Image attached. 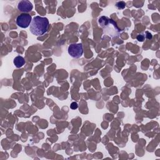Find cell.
<instances>
[{
	"label": "cell",
	"instance_id": "obj_5",
	"mask_svg": "<svg viewBox=\"0 0 160 160\" xmlns=\"http://www.w3.org/2000/svg\"><path fill=\"white\" fill-rule=\"evenodd\" d=\"M13 63L17 68H21L25 64V60L23 57L18 56L14 58Z\"/></svg>",
	"mask_w": 160,
	"mask_h": 160
},
{
	"label": "cell",
	"instance_id": "obj_8",
	"mask_svg": "<svg viewBox=\"0 0 160 160\" xmlns=\"http://www.w3.org/2000/svg\"><path fill=\"white\" fill-rule=\"evenodd\" d=\"M137 39H138V40L139 41H144V36H143V35H138V37H137Z\"/></svg>",
	"mask_w": 160,
	"mask_h": 160
},
{
	"label": "cell",
	"instance_id": "obj_4",
	"mask_svg": "<svg viewBox=\"0 0 160 160\" xmlns=\"http://www.w3.org/2000/svg\"><path fill=\"white\" fill-rule=\"evenodd\" d=\"M32 3L27 0H23V1H19L18 5V10L21 12L28 13L32 11L33 9Z\"/></svg>",
	"mask_w": 160,
	"mask_h": 160
},
{
	"label": "cell",
	"instance_id": "obj_2",
	"mask_svg": "<svg viewBox=\"0 0 160 160\" xmlns=\"http://www.w3.org/2000/svg\"><path fill=\"white\" fill-rule=\"evenodd\" d=\"M68 53L69 55L75 58H79L83 53V45L82 44H71L69 46L68 49Z\"/></svg>",
	"mask_w": 160,
	"mask_h": 160
},
{
	"label": "cell",
	"instance_id": "obj_6",
	"mask_svg": "<svg viewBox=\"0 0 160 160\" xmlns=\"http://www.w3.org/2000/svg\"><path fill=\"white\" fill-rule=\"evenodd\" d=\"M116 6L118 9H124L126 6V3L124 1H119L116 3Z\"/></svg>",
	"mask_w": 160,
	"mask_h": 160
},
{
	"label": "cell",
	"instance_id": "obj_1",
	"mask_svg": "<svg viewBox=\"0 0 160 160\" xmlns=\"http://www.w3.org/2000/svg\"><path fill=\"white\" fill-rule=\"evenodd\" d=\"M49 26L48 18L36 16L30 24V32L36 36H41L48 32Z\"/></svg>",
	"mask_w": 160,
	"mask_h": 160
},
{
	"label": "cell",
	"instance_id": "obj_7",
	"mask_svg": "<svg viewBox=\"0 0 160 160\" xmlns=\"http://www.w3.org/2000/svg\"><path fill=\"white\" fill-rule=\"evenodd\" d=\"M71 108L73 109V110H76V109L78 108V104L76 102H73L71 104Z\"/></svg>",
	"mask_w": 160,
	"mask_h": 160
},
{
	"label": "cell",
	"instance_id": "obj_9",
	"mask_svg": "<svg viewBox=\"0 0 160 160\" xmlns=\"http://www.w3.org/2000/svg\"><path fill=\"white\" fill-rule=\"evenodd\" d=\"M146 34H148V35H146V38L148 39H151L152 38V35H151V33H150L149 32H146Z\"/></svg>",
	"mask_w": 160,
	"mask_h": 160
},
{
	"label": "cell",
	"instance_id": "obj_3",
	"mask_svg": "<svg viewBox=\"0 0 160 160\" xmlns=\"http://www.w3.org/2000/svg\"><path fill=\"white\" fill-rule=\"evenodd\" d=\"M32 21V18L29 14L23 13L17 17L16 24L22 28H26L30 25Z\"/></svg>",
	"mask_w": 160,
	"mask_h": 160
}]
</instances>
